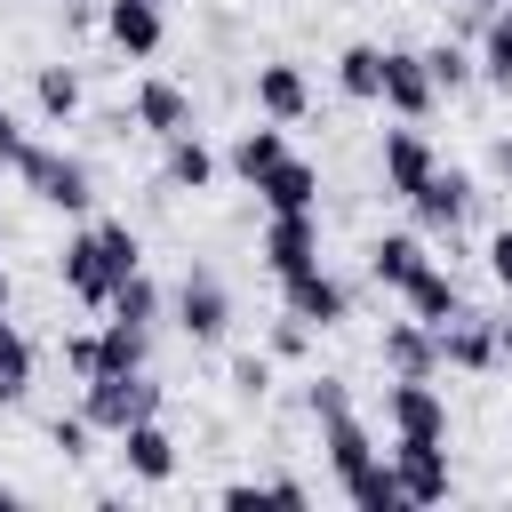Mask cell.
<instances>
[{
  "mask_svg": "<svg viewBox=\"0 0 512 512\" xmlns=\"http://www.w3.org/2000/svg\"><path fill=\"white\" fill-rule=\"evenodd\" d=\"M400 296H408V320H424V328H448V320L464 312V288H456L440 264H424V272H416Z\"/></svg>",
  "mask_w": 512,
  "mask_h": 512,
  "instance_id": "ffe728a7",
  "label": "cell"
},
{
  "mask_svg": "<svg viewBox=\"0 0 512 512\" xmlns=\"http://www.w3.org/2000/svg\"><path fill=\"white\" fill-rule=\"evenodd\" d=\"M120 456H128V472H136V480H152V488H168V480H176V440L160 432V416L128 424V432H120Z\"/></svg>",
  "mask_w": 512,
  "mask_h": 512,
  "instance_id": "2e32d148",
  "label": "cell"
},
{
  "mask_svg": "<svg viewBox=\"0 0 512 512\" xmlns=\"http://www.w3.org/2000/svg\"><path fill=\"white\" fill-rule=\"evenodd\" d=\"M64 368L88 384V376H96V336H64Z\"/></svg>",
  "mask_w": 512,
  "mask_h": 512,
  "instance_id": "8d00e7d4",
  "label": "cell"
},
{
  "mask_svg": "<svg viewBox=\"0 0 512 512\" xmlns=\"http://www.w3.org/2000/svg\"><path fill=\"white\" fill-rule=\"evenodd\" d=\"M104 312H112V320H136V328H152V320H160V288H152L144 272H128V280L112 288V304H104Z\"/></svg>",
  "mask_w": 512,
  "mask_h": 512,
  "instance_id": "f546056e",
  "label": "cell"
},
{
  "mask_svg": "<svg viewBox=\"0 0 512 512\" xmlns=\"http://www.w3.org/2000/svg\"><path fill=\"white\" fill-rule=\"evenodd\" d=\"M392 480H400V496H408V504H440V496L456 488V472H448V448H440V440H400V448H392Z\"/></svg>",
  "mask_w": 512,
  "mask_h": 512,
  "instance_id": "52a82bcc",
  "label": "cell"
},
{
  "mask_svg": "<svg viewBox=\"0 0 512 512\" xmlns=\"http://www.w3.org/2000/svg\"><path fill=\"white\" fill-rule=\"evenodd\" d=\"M432 168H440V152H432V144L416 136V120L384 136V192H392V200H408V192H416V184H424Z\"/></svg>",
  "mask_w": 512,
  "mask_h": 512,
  "instance_id": "4fadbf2b",
  "label": "cell"
},
{
  "mask_svg": "<svg viewBox=\"0 0 512 512\" xmlns=\"http://www.w3.org/2000/svg\"><path fill=\"white\" fill-rule=\"evenodd\" d=\"M384 416H392L400 440H448V400L432 392V376H392Z\"/></svg>",
  "mask_w": 512,
  "mask_h": 512,
  "instance_id": "277c9868",
  "label": "cell"
},
{
  "mask_svg": "<svg viewBox=\"0 0 512 512\" xmlns=\"http://www.w3.org/2000/svg\"><path fill=\"white\" fill-rule=\"evenodd\" d=\"M128 112H136V128H152L160 144L192 128V96H184L176 80H136V104H128Z\"/></svg>",
  "mask_w": 512,
  "mask_h": 512,
  "instance_id": "5bb4252c",
  "label": "cell"
},
{
  "mask_svg": "<svg viewBox=\"0 0 512 512\" xmlns=\"http://www.w3.org/2000/svg\"><path fill=\"white\" fill-rule=\"evenodd\" d=\"M376 104H392L400 120H424V112L440 104V88H432V72H424L416 48H384V96H376Z\"/></svg>",
  "mask_w": 512,
  "mask_h": 512,
  "instance_id": "9c48e42d",
  "label": "cell"
},
{
  "mask_svg": "<svg viewBox=\"0 0 512 512\" xmlns=\"http://www.w3.org/2000/svg\"><path fill=\"white\" fill-rule=\"evenodd\" d=\"M304 344H312V328H304V320L288 312V320L272 328V360H304Z\"/></svg>",
  "mask_w": 512,
  "mask_h": 512,
  "instance_id": "d590c367",
  "label": "cell"
},
{
  "mask_svg": "<svg viewBox=\"0 0 512 512\" xmlns=\"http://www.w3.org/2000/svg\"><path fill=\"white\" fill-rule=\"evenodd\" d=\"M496 352H504V360H512V320H496Z\"/></svg>",
  "mask_w": 512,
  "mask_h": 512,
  "instance_id": "60d3db41",
  "label": "cell"
},
{
  "mask_svg": "<svg viewBox=\"0 0 512 512\" xmlns=\"http://www.w3.org/2000/svg\"><path fill=\"white\" fill-rule=\"evenodd\" d=\"M32 104H40L48 120H72V112H80V72H72V64H40V72H32Z\"/></svg>",
  "mask_w": 512,
  "mask_h": 512,
  "instance_id": "83f0119b",
  "label": "cell"
},
{
  "mask_svg": "<svg viewBox=\"0 0 512 512\" xmlns=\"http://www.w3.org/2000/svg\"><path fill=\"white\" fill-rule=\"evenodd\" d=\"M424 72H432V88H440V96H456V88L472 80V48L440 40V48H424Z\"/></svg>",
  "mask_w": 512,
  "mask_h": 512,
  "instance_id": "4dcf8cb0",
  "label": "cell"
},
{
  "mask_svg": "<svg viewBox=\"0 0 512 512\" xmlns=\"http://www.w3.org/2000/svg\"><path fill=\"white\" fill-rule=\"evenodd\" d=\"M256 112H264V120H280V128H288V120H304V112H312L304 72H296V64H256Z\"/></svg>",
  "mask_w": 512,
  "mask_h": 512,
  "instance_id": "ac0fdd59",
  "label": "cell"
},
{
  "mask_svg": "<svg viewBox=\"0 0 512 512\" xmlns=\"http://www.w3.org/2000/svg\"><path fill=\"white\" fill-rule=\"evenodd\" d=\"M424 264H432V256H424V240H416V232H384V240L368 248V280H376V288H408Z\"/></svg>",
  "mask_w": 512,
  "mask_h": 512,
  "instance_id": "44dd1931",
  "label": "cell"
},
{
  "mask_svg": "<svg viewBox=\"0 0 512 512\" xmlns=\"http://www.w3.org/2000/svg\"><path fill=\"white\" fill-rule=\"evenodd\" d=\"M48 208H64V216H88V200H96V176H88V160H72V152H48V144H16V160H8Z\"/></svg>",
  "mask_w": 512,
  "mask_h": 512,
  "instance_id": "7a4b0ae2",
  "label": "cell"
},
{
  "mask_svg": "<svg viewBox=\"0 0 512 512\" xmlns=\"http://www.w3.org/2000/svg\"><path fill=\"white\" fill-rule=\"evenodd\" d=\"M96 240H104V272H112V288H120L128 272H144V248H136L128 224H96Z\"/></svg>",
  "mask_w": 512,
  "mask_h": 512,
  "instance_id": "1f68e13d",
  "label": "cell"
},
{
  "mask_svg": "<svg viewBox=\"0 0 512 512\" xmlns=\"http://www.w3.org/2000/svg\"><path fill=\"white\" fill-rule=\"evenodd\" d=\"M176 328H184L192 344H216V336L232 328V288H224L216 272H184V280H176Z\"/></svg>",
  "mask_w": 512,
  "mask_h": 512,
  "instance_id": "3957f363",
  "label": "cell"
},
{
  "mask_svg": "<svg viewBox=\"0 0 512 512\" xmlns=\"http://www.w3.org/2000/svg\"><path fill=\"white\" fill-rule=\"evenodd\" d=\"M144 352H152V328H136V320H104L96 328V376L104 368H144Z\"/></svg>",
  "mask_w": 512,
  "mask_h": 512,
  "instance_id": "d4e9b609",
  "label": "cell"
},
{
  "mask_svg": "<svg viewBox=\"0 0 512 512\" xmlns=\"http://www.w3.org/2000/svg\"><path fill=\"white\" fill-rule=\"evenodd\" d=\"M0 312H8V272H0Z\"/></svg>",
  "mask_w": 512,
  "mask_h": 512,
  "instance_id": "7bdbcfd3",
  "label": "cell"
},
{
  "mask_svg": "<svg viewBox=\"0 0 512 512\" xmlns=\"http://www.w3.org/2000/svg\"><path fill=\"white\" fill-rule=\"evenodd\" d=\"M232 392H240V400H264V392H272V360H264V352L232 360Z\"/></svg>",
  "mask_w": 512,
  "mask_h": 512,
  "instance_id": "836d02e7",
  "label": "cell"
},
{
  "mask_svg": "<svg viewBox=\"0 0 512 512\" xmlns=\"http://www.w3.org/2000/svg\"><path fill=\"white\" fill-rule=\"evenodd\" d=\"M336 408H352V392H344V376H312V384H304V416L320 424V416H336Z\"/></svg>",
  "mask_w": 512,
  "mask_h": 512,
  "instance_id": "d6a6232c",
  "label": "cell"
},
{
  "mask_svg": "<svg viewBox=\"0 0 512 512\" xmlns=\"http://www.w3.org/2000/svg\"><path fill=\"white\" fill-rule=\"evenodd\" d=\"M304 264H320V208L272 216V232H264V272H272V280H288V272H304Z\"/></svg>",
  "mask_w": 512,
  "mask_h": 512,
  "instance_id": "ba28073f",
  "label": "cell"
},
{
  "mask_svg": "<svg viewBox=\"0 0 512 512\" xmlns=\"http://www.w3.org/2000/svg\"><path fill=\"white\" fill-rule=\"evenodd\" d=\"M336 488H344V496H352V504H360V512H400V504H408V496H400V480H392V464H384V456H376V464H368V472H352V480H336Z\"/></svg>",
  "mask_w": 512,
  "mask_h": 512,
  "instance_id": "f1b7e54d",
  "label": "cell"
},
{
  "mask_svg": "<svg viewBox=\"0 0 512 512\" xmlns=\"http://www.w3.org/2000/svg\"><path fill=\"white\" fill-rule=\"evenodd\" d=\"M80 416L96 424V432H128V424H144V416H160V384L144 376V368H104V376H88V392H80Z\"/></svg>",
  "mask_w": 512,
  "mask_h": 512,
  "instance_id": "6da1fadb",
  "label": "cell"
},
{
  "mask_svg": "<svg viewBox=\"0 0 512 512\" xmlns=\"http://www.w3.org/2000/svg\"><path fill=\"white\" fill-rule=\"evenodd\" d=\"M336 88H344L352 104H376V96H384V48H376V40H352V48L336 56Z\"/></svg>",
  "mask_w": 512,
  "mask_h": 512,
  "instance_id": "7402d4cb",
  "label": "cell"
},
{
  "mask_svg": "<svg viewBox=\"0 0 512 512\" xmlns=\"http://www.w3.org/2000/svg\"><path fill=\"white\" fill-rule=\"evenodd\" d=\"M256 200L272 208V216H296V208H320V168L312 160H296V152H280L264 176H256Z\"/></svg>",
  "mask_w": 512,
  "mask_h": 512,
  "instance_id": "30bf717a",
  "label": "cell"
},
{
  "mask_svg": "<svg viewBox=\"0 0 512 512\" xmlns=\"http://www.w3.org/2000/svg\"><path fill=\"white\" fill-rule=\"evenodd\" d=\"M488 160H496V168L512 176V136H496V152H488Z\"/></svg>",
  "mask_w": 512,
  "mask_h": 512,
  "instance_id": "ab89813d",
  "label": "cell"
},
{
  "mask_svg": "<svg viewBox=\"0 0 512 512\" xmlns=\"http://www.w3.org/2000/svg\"><path fill=\"white\" fill-rule=\"evenodd\" d=\"M280 304H288L304 328H336V320L352 312V288H344V280H328L320 264H304V272H288V280H280Z\"/></svg>",
  "mask_w": 512,
  "mask_h": 512,
  "instance_id": "8992f818",
  "label": "cell"
},
{
  "mask_svg": "<svg viewBox=\"0 0 512 512\" xmlns=\"http://www.w3.org/2000/svg\"><path fill=\"white\" fill-rule=\"evenodd\" d=\"M32 392V344H24V328L0 312V408H16Z\"/></svg>",
  "mask_w": 512,
  "mask_h": 512,
  "instance_id": "484cf974",
  "label": "cell"
},
{
  "mask_svg": "<svg viewBox=\"0 0 512 512\" xmlns=\"http://www.w3.org/2000/svg\"><path fill=\"white\" fill-rule=\"evenodd\" d=\"M16 504H24V496H16V488H8V480H0V512H16Z\"/></svg>",
  "mask_w": 512,
  "mask_h": 512,
  "instance_id": "b9f144b4",
  "label": "cell"
},
{
  "mask_svg": "<svg viewBox=\"0 0 512 512\" xmlns=\"http://www.w3.org/2000/svg\"><path fill=\"white\" fill-rule=\"evenodd\" d=\"M160 8H168V0H160Z\"/></svg>",
  "mask_w": 512,
  "mask_h": 512,
  "instance_id": "ee69618b",
  "label": "cell"
},
{
  "mask_svg": "<svg viewBox=\"0 0 512 512\" xmlns=\"http://www.w3.org/2000/svg\"><path fill=\"white\" fill-rule=\"evenodd\" d=\"M320 448H328V472H336V480H352V472H368V464H376V440H368V424H360L352 408L320 416Z\"/></svg>",
  "mask_w": 512,
  "mask_h": 512,
  "instance_id": "e0dca14e",
  "label": "cell"
},
{
  "mask_svg": "<svg viewBox=\"0 0 512 512\" xmlns=\"http://www.w3.org/2000/svg\"><path fill=\"white\" fill-rule=\"evenodd\" d=\"M280 152H288V136H280V128H240L224 160H232V176H240V184H256V176H264Z\"/></svg>",
  "mask_w": 512,
  "mask_h": 512,
  "instance_id": "4316f807",
  "label": "cell"
},
{
  "mask_svg": "<svg viewBox=\"0 0 512 512\" xmlns=\"http://www.w3.org/2000/svg\"><path fill=\"white\" fill-rule=\"evenodd\" d=\"M56 272H64V288H72L80 304H96V312L112 304V272H104V240H96V224L64 240V256H56Z\"/></svg>",
  "mask_w": 512,
  "mask_h": 512,
  "instance_id": "8fae6325",
  "label": "cell"
},
{
  "mask_svg": "<svg viewBox=\"0 0 512 512\" xmlns=\"http://www.w3.org/2000/svg\"><path fill=\"white\" fill-rule=\"evenodd\" d=\"M472 72H480L488 88H512V8H488V24H480V56H472Z\"/></svg>",
  "mask_w": 512,
  "mask_h": 512,
  "instance_id": "603a6c76",
  "label": "cell"
},
{
  "mask_svg": "<svg viewBox=\"0 0 512 512\" xmlns=\"http://www.w3.org/2000/svg\"><path fill=\"white\" fill-rule=\"evenodd\" d=\"M472 200H480V192H472V176H464V168H432V176L408 192V208H416V224H424V232H456V224L472 216Z\"/></svg>",
  "mask_w": 512,
  "mask_h": 512,
  "instance_id": "5b68a950",
  "label": "cell"
},
{
  "mask_svg": "<svg viewBox=\"0 0 512 512\" xmlns=\"http://www.w3.org/2000/svg\"><path fill=\"white\" fill-rule=\"evenodd\" d=\"M104 32H112V48L120 56H160V40H168V16H160V0H112L104 8Z\"/></svg>",
  "mask_w": 512,
  "mask_h": 512,
  "instance_id": "7c38bea8",
  "label": "cell"
},
{
  "mask_svg": "<svg viewBox=\"0 0 512 512\" xmlns=\"http://www.w3.org/2000/svg\"><path fill=\"white\" fill-rule=\"evenodd\" d=\"M384 368L392 376H440V336L424 320H392L384 328Z\"/></svg>",
  "mask_w": 512,
  "mask_h": 512,
  "instance_id": "d6986e66",
  "label": "cell"
},
{
  "mask_svg": "<svg viewBox=\"0 0 512 512\" xmlns=\"http://www.w3.org/2000/svg\"><path fill=\"white\" fill-rule=\"evenodd\" d=\"M432 336H440V368H464V376H480V368H496V360H504L488 320H464V312H456V320H448V328H432Z\"/></svg>",
  "mask_w": 512,
  "mask_h": 512,
  "instance_id": "9a60e30c",
  "label": "cell"
},
{
  "mask_svg": "<svg viewBox=\"0 0 512 512\" xmlns=\"http://www.w3.org/2000/svg\"><path fill=\"white\" fill-rule=\"evenodd\" d=\"M488 272H496V288H512V224L488 240Z\"/></svg>",
  "mask_w": 512,
  "mask_h": 512,
  "instance_id": "74e56055",
  "label": "cell"
},
{
  "mask_svg": "<svg viewBox=\"0 0 512 512\" xmlns=\"http://www.w3.org/2000/svg\"><path fill=\"white\" fill-rule=\"evenodd\" d=\"M168 184H176V192H208V184H216V152H208L192 128L168 136Z\"/></svg>",
  "mask_w": 512,
  "mask_h": 512,
  "instance_id": "cb8c5ba5",
  "label": "cell"
},
{
  "mask_svg": "<svg viewBox=\"0 0 512 512\" xmlns=\"http://www.w3.org/2000/svg\"><path fill=\"white\" fill-rule=\"evenodd\" d=\"M16 144H24V136H16V120H8V104H0V160H16Z\"/></svg>",
  "mask_w": 512,
  "mask_h": 512,
  "instance_id": "f35d334b",
  "label": "cell"
},
{
  "mask_svg": "<svg viewBox=\"0 0 512 512\" xmlns=\"http://www.w3.org/2000/svg\"><path fill=\"white\" fill-rule=\"evenodd\" d=\"M48 440H56L64 456H88V440H96V424H88V416H56V424H48Z\"/></svg>",
  "mask_w": 512,
  "mask_h": 512,
  "instance_id": "e575fe53",
  "label": "cell"
}]
</instances>
